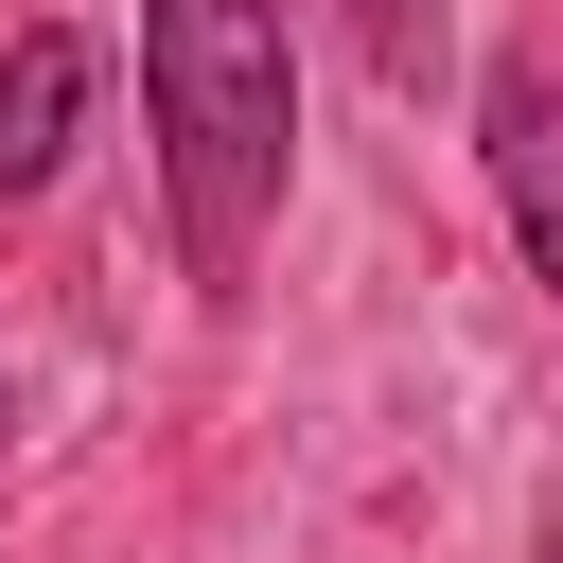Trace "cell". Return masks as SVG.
Segmentation results:
<instances>
[{
    "mask_svg": "<svg viewBox=\"0 0 563 563\" xmlns=\"http://www.w3.org/2000/svg\"><path fill=\"white\" fill-rule=\"evenodd\" d=\"M475 141H493V194H510V229H528V264H545V299H563V70L493 53V70H475Z\"/></svg>",
    "mask_w": 563,
    "mask_h": 563,
    "instance_id": "obj_2",
    "label": "cell"
},
{
    "mask_svg": "<svg viewBox=\"0 0 563 563\" xmlns=\"http://www.w3.org/2000/svg\"><path fill=\"white\" fill-rule=\"evenodd\" d=\"M70 123H88V35H0V194H53L70 176Z\"/></svg>",
    "mask_w": 563,
    "mask_h": 563,
    "instance_id": "obj_3",
    "label": "cell"
},
{
    "mask_svg": "<svg viewBox=\"0 0 563 563\" xmlns=\"http://www.w3.org/2000/svg\"><path fill=\"white\" fill-rule=\"evenodd\" d=\"M352 53H369L387 88H422V70H440V0H352Z\"/></svg>",
    "mask_w": 563,
    "mask_h": 563,
    "instance_id": "obj_4",
    "label": "cell"
},
{
    "mask_svg": "<svg viewBox=\"0 0 563 563\" xmlns=\"http://www.w3.org/2000/svg\"><path fill=\"white\" fill-rule=\"evenodd\" d=\"M141 123H158V176H176L194 282H246V246L282 211V158H299L282 0H141Z\"/></svg>",
    "mask_w": 563,
    "mask_h": 563,
    "instance_id": "obj_1",
    "label": "cell"
}]
</instances>
